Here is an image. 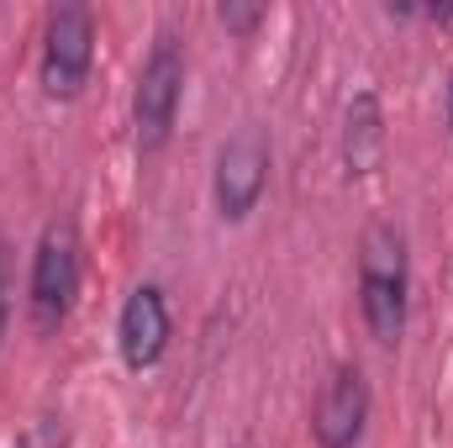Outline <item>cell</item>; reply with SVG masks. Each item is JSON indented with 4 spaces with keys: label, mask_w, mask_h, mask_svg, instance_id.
Instances as JSON below:
<instances>
[{
    "label": "cell",
    "mask_w": 453,
    "mask_h": 448,
    "mask_svg": "<svg viewBox=\"0 0 453 448\" xmlns=\"http://www.w3.org/2000/svg\"><path fill=\"white\" fill-rule=\"evenodd\" d=\"M358 317L380 348H395L411 317V253L395 222H369L358 237Z\"/></svg>",
    "instance_id": "1"
},
{
    "label": "cell",
    "mask_w": 453,
    "mask_h": 448,
    "mask_svg": "<svg viewBox=\"0 0 453 448\" xmlns=\"http://www.w3.org/2000/svg\"><path fill=\"white\" fill-rule=\"evenodd\" d=\"M80 280H85L80 227L69 217H53L32 248V274H27V317L42 337H53L69 322V312L80 301Z\"/></svg>",
    "instance_id": "2"
},
{
    "label": "cell",
    "mask_w": 453,
    "mask_h": 448,
    "mask_svg": "<svg viewBox=\"0 0 453 448\" xmlns=\"http://www.w3.org/2000/svg\"><path fill=\"white\" fill-rule=\"evenodd\" d=\"M185 42L164 27L137 69V85H132V143L142 158L164 153L169 137H174V121H180V101H185Z\"/></svg>",
    "instance_id": "3"
},
{
    "label": "cell",
    "mask_w": 453,
    "mask_h": 448,
    "mask_svg": "<svg viewBox=\"0 0 453 448\" xmlns=\"http://www.w3.org/2000/svg\"><path fill=\"white\" fill-rule=\"evenodd\" d=\"M96 11L85 0H64L48 11L42 27V58H37V85L48 101H80L96 69Z\"/></svg>",
    "instance_id": "4"
},
{
    "label": "cell",
    "mask_w": 453,
    "mask_h": 448,
    "mask_svg": "<svg viewBox=\"0 0 453 448\" xmlns=\"http://www.w3.org/2000/svg\"><path fill=\"white\" fill-rule=\"evenodd\" d=\"M269 169H274V148H269V132L264 127H237L217 148V164H211V206L222 222H248L269 190Z\"/></svg>",
    "instance_id": "5"
},
{
    "label": "cell",
    "mask_w": 453,
    "mask_h": 448,
    "mask_svg": "<svg viewBox=\"0 0 453 448\" xmlns=\"http://www.w3.org/2000/svg\"><path fill=\"white\" fill-rule=\"evenodd\" d=\"M369 412H374V396H369V380L358 364H338L322 390H317V406H311V444L317 448H358L364 444V428H369Z\"/></svg>",
    "instance_id": "6"
},
{
    "label": "cell",
    "mask_w": 453,
    "mask_h": 448,
    "mask_svg": "<svg viewBox=\"0 0 453 448\" xmlns=\"http://www.w3.org/2000/svg\"><path fill=\"white\" fill-rule=\"evenodd\" d=\"M169 337H174V317H169V296L164 285H137L127 301H121V317H116V353L132 375L153 369L164 353H169Z\"/></svg>",
    "instance_id": "7"
},
{
    "label": "cell",
    "mask_w": 453,
    "mask_h": 448,
    "mask_svg": "<svg viewBox=\"0 0 453 448\" xmlns=\"http://www.w3.org/2000/svg\"><path fill=\"white\" fill-rule=\"evenodd\" d=\"M385 101L380 90H358L342 112V169L348 180H369L385 164Z\"/></svg>",
    "instance_id": "8"
},
{
    "label": "cell",
    "mask_w": 453,
    "mask_h": 448,
    "mask_svg": "<svg viewBox=\"0 0 453 448\" xmlns=\"http://www.w3.org/2000/svg\"><path fill=\"white\" fill-rule=\"evenodd\" d=\"M264 16H269V11H264L258 0H222V5H217V21H222L232 37H253V32L264 27Z\"/></svg>",
    "instance_id": "9"
},
{
    "label": "cell",
    "mask_w": 453,
    "mask_h": 448,
    "mask_svg": "<svg viewBox=\"0 0 453 448\" xmlns=\"http://www.w3.org/2000/svg\"><path fill=\"white\" fill-rule=\"evenodd\" d=\"M5 328H11V243L0 237V343H5Z\"/></svg>",
    "instance_id": "10"
},
{
    "label": "cell",
    "mask_w": 453,
    "mask_h": 448,
    "mask_svg": "<svg viewBox=\"0 0 453 448\" xmlns=\"http://www.w3.org/2000/svg\"><path fill=\"white\" fill-rule=\"evenodd\" d=\"M422 21H433V27H453V5H422Z\"/></svg>",
    "instance_id": "11"
},
{
    "label": "cell",
    "mask_w": 453,
    "mask_h": 448,
    "mask_svg": "<svg viewBox=\"0 0 453 448\" xmlns=\"http://www.w3.org/2000/svg\"><path fill=\"white\" fill-rule=\"evenodd\" d=\"M443 112H449V132H453V69H449V85H443Z\"/></svg>",
    "instance_id": "12"
}]
</instances>
